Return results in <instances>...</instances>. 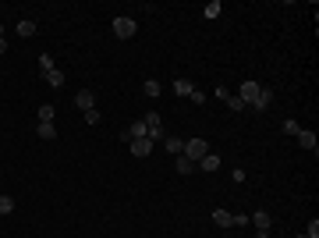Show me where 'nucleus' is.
<instances>
[{
  "mask_svg": "<svg viewBox=\"0 0 319 238\" xmlns=\"http://www.w3.org/2000/svg\"><path fill=\"white\" fill-rule=\"evenodd\" d=\"M206 153H210V142H206V139H184V149H181V156H188L192 164H198Z\"/></svg>",
  "mask_w": 319,
  "mask_h": 238,
  "instance_id": "f257e3e1",
  "label": "nucleus"
},
{
  "mask_svg": "<svg viewBox=\"0 0 319 238\" xmlns=\"http://www.w3.org/2000/svg\"><path fill=\"white\" fill-rule=\"evenodd\" d=\"M135 32H138L135 18H124V15H121V18H114V36H117V39H132Z\"/></svg>",
  "mask_w": 319,
  "mask_h": 238,
  "instance_id": "f03ea898",
  "label": "nucleus"
},
{
  "mask_svg": "<svg viewBox=\"0 0 319 238\" xmlns=\"http://www.w3.org/2000/svg\"><path fill=\"white\" fill-rule=\"evenodd\" d=\"M152 146H156V142H152L149 135H146V139H132V142H128L132 156H138V160H142V156H149V153H152Z\"/></svg>",
  "mask_w": 319,
  "mask_h": 238,
  "instance_id": "7ed1b4c3",
  "label": "nucleus"
},
{
  "mask_svg": "<svg viewBox=\"0 0 319 238\" xmlns=\"http://www.w3.org/2000/svg\"><path fill=\"white\" fill-rule=\"evenodd\" d=\"M259 89H262V86L248 78V82H242V93H238V96H242V103H245V107H252V100L259 96Z\"/></svg>",
  "mask_w": 319,
  "mask_h": 238,
  "instance_id": "20e7f679",
  "label": "nucleus"
},
{
  "mask_svg": "<svg viewBox=\"0 0 319 238\" xmlns=\"http://www.w3.org/2000/svg\"><path fill=\"white\" fill-rule=\"evenodd\" d=\"M146 135H149L146 121H132V125L124 128V135H121V139H124V142H132V139H146Z\"/></svg>",
  "mask_w": 319,
  "mask_h": 238,
  "instance_id": "39448f33",
  "label": "nucleus"
},
{
  "mask_svg": "<svg viewBox=\"0 0 319 238\" xmlns=\"http://www.w3.org/2000/svg\"><path fill=\"white\" fill-rule=\"evenodd\" d=\"M294 139H298V146H302V149H312V153L319 149V139H316V132H312V128H302Z\"/></svg>",
  "mask_w": 319,
  "mask_h": 238,
  "instance_id": "423d86ee",
  "label": "nucleus"
},
{
  "mask_svg": "<svg viewBox=\"0 0 319 238\" xmlns=\"http://www.w3.org/2000/svg\"><path fill=\"white\" fill-rule=\"evenodd\" d=\"M74 107H78V110H82V114H86V110H92V107H96V93H89V89H82V93H78V96H74Z\"/></svg>",
  "mask_w": 319,
  "mask_h": 238,
  "instance_id": "0eeeda50",
  "label": "nucleus"
},
{
  "mask_svg": "<svg viewBox=\"0 0 319 238\" xmlns=\"http://www.w3.org/2000/svg\"><path fill=\"white\" fill-rule=\"evenodd\" d=\"M198 167H202L206 174H213V171H220V156H216V153H206V156H202V160H198Z\"/></svg>",
  "mask_w": 319,
  "mask_h": 238,
  "instance_id": "6e6552de",
  "label": "nucleus"
},
{
  "mask_svg": "<svg viewBox=\"0 0 319 238\" xmlns=\"http://www.w3.org/2000/svg\"><path fill=\"white\" fill-rule=\"evenodd\" d=\"M270 103H273V93L262 86V89H259V96L252 100V107H256V110H270Z\"/></svg>",
  "mask_w": 319,
  "mask_h": 238,
  "instance_id": "1a4fd4ad",
  "label": "nucleus"
},
{
  "mask_svg": "<svg viewBox=\"0 0 319 238\" xmlns=\"http://www.w3.org/2000/svg\"><path fill=\"white\" fill-rule=\"evenodd\" d=\"M248 220H256V231H270V224H273V217H270L266 210H256Z\"/></svg>",
  "mask_w": 319,
  "mask_h": 238,
  "instance_id": "9d476101",
  "label": "nucleus"
},
{
  "mask_svg": "<svg viewBox=\"0 0 319 238\" xmlns=\"http://www.w3.org/2000/svg\"><path fill=\"white\" fill-rule=\"evenodd\" d=\"M213 224H216V227H234V213H227V210H213Z\"/></svg>",
  "mask_w": 319,
  "mask_h": 238,
  "instance_id": "9b49d317",
  "label": "nucleus"
},
{
  "mask_svg": "<svg viewBox=\"0 0 319 238\" xmlns=\"http://www.w3.org/2000/svg\"><path fill=\"white\" fill-rule=\"evenodd\" d=\"M36 117H39V121H43V125H54V117H57V110H54L50 103H43V107L36 110Z\"/></svg>",
  "mask_w": 319,
  "mask_h": 238,
  "instance_id": "f8f14e48",
  "label": "nucleus"
},
{
  "mask_svg": "<svg viewBox=\"0 0 319 238\" xmlns=\"http://www.w3.org/2000/svg\"><path fill=\"white\" fill-rule=\"evenodd\" d=\"M174 171H178V174H181V178H188V174H192V171H195V164H192V160H188V156H178V164H174Z\"/></svg>",
  "mask_w": 319,
  "mask_h": 238,
  "instance_id": "ddd939ff",
  "label": "nucleus"
},
{
  "mask_svg": "<svg viewBox=\"0 0 319 238\" xmlns=\"http://www.w3.org/2000/svg\"><path fill=\"white\" fill-rule=\"evenodd\" d=\"M43 78H46V82H50L54 89H60V86H64V71H60V68H54V71H46Z\"/></svg>",
  "mask_w": 319,
  "mask_h": 238,
  "instance_id": "4468645a",
  "label": "nucleus"
},
{
  "mask_svg": "<svg viewBox=\"0 0 319 238\" xmlns=\"http://www.w3.org/2000/svg\"><path fill=\"white\" fill-rule=\"evenodd\" d=\"M36 132H39V139H46V142H50V139H57V125H43V121H39V125H36Z\"/></svg>",
  "mask_w": 319,
  "mask_h": 238,
  "instance_id": "2eb2a0df",
  "label": "nucleus"
},
{
  "mask_svg": "<svg viewBox=\"0 0 319 238\" xmlns=\"http://www.w3.org/2000/svg\"><path fill=\"white\" fill-rule=\"evenodd\" d=\"M8 213H14V195H0V217H8Z\"/></svg>",
  "mask_w": 319,
  "mask_h": 238,
  "instance_id": "dca6fc26",
  "label": "nucleus"
},
{
  "mask_svg": "<svg viewBox=\"0 0 319 238\" xmlns=\"http://www.w3.org/2000/svg\"><path fill=\"white\" fill-rule=\"evenodd\" d=\"M18 36H25V39L36 36V22H32V18H22V22H18Z\"/></svg>",
  "mask_w": 319,
  "mask_h": 238,
  "instance_id": "f3484780",
  "label": "nucleus"
},
{
  "mask_svg": "<svg viewBox=\"0 0 319 238\" xmlns=\"http://www.w3.org/2000/svg\"><path fill=\"white\" fill-rule=\"evenodd\" d=\"M224 103H227V107H230L234 114H242V110H245V103H242V96H234V93H227V96H224Z\"/></svg>",
  "mask_w": 319,
  "mask_h": 238,
  "instance_id": "a211bd4d",
  "label": "nucleus"
},
{
  "mask_svg": "<svg viewBox=\"0 0 319 238\" xmlns=\"http://www.w3.org/2000/svg\"><path fill=\"white\" fill-rule=\"evenodd\" d=\"M220 11H224V4H220V0H210V4L202 8V15H206V18H220Z\"/></svg>",
  "mask_w": 319,
  "mask_h": 238,
  "instance_id": "6ab92c4d",
  "label": "nucleus"
},
{
  "mask_svg": "<svg viewBox=\"0 0 319 238\" xmlns=\"http://www.w3.org/2000/svg\"><path fill=\"white\" fill-rule=\"evenodd\" d=\"M192 89H195V86L188 82V78H178V82H174V93H178V96H192Z\"/></svg>",
  "mask_w": 319,
  "mask_h": 238,
  "instance_id": "aec40b11",
  "label": "nucleus"
},
{
  "mask_svg": "<svg viewBox=\"0 0 319 238\" xmlns=\"http://www.w3.org/2000/svg\"><path fill=\"white\" fill-rule=\"evenodd\" d=\"M164 142H167V149H170V153H178V156H181V149H184V139H178V135H167Z\"/></svg>",
  "mask_w": 319,
  "mask_h": 238,
  "instance_id": "412c9836",
  "label": "nucleus"
},
{
  "mask_svg": "<svg viewBox=\"0 0 319 238\" xmlns=\"http://www.w3.org/2000/svg\"><path fill=\"white\" fill-rule=\"evenodd\" d=\"M142 89H146V96H152V100H156L160 93H164V89H160V82H156V78H149V82H146Z\"/></svg>",
  "mask_w": 319,
  "mask_h": 238,
  "instance_id": "4be33fe9",
  "label": "nucleus"
},
{
  "mask_svg": "<svg viewBox=\"0 0 319 238\" xmlns=\"http://www.w3.org/2000/svg\"><path fill=\"white\" fill-rule=\"evenodd\" d=\"M39 68H43V75H46V71H54L57 64H54V57H50V54H39Z\"/></svg>",
  "mask_w": 319,
  "mask_h": 238,
  "instance_id": "5701e85b",
  "label": "nucleus"
},
{
  "mask_svg": "<svg viewBox=\"0 0 319 238\" xmlns=\"http://www.w3.org/2000/svg\"><path fill=\"white\" fill-rule=\"evenodd\" d=\"M142 121H146V128H160V125H164V121H160V114H156V110H152V114H146Z\"/></svg>",
  "mask_w": 319,
  "mask_h": 238,
  "instance_id": "b1692460",
  "label": "nucleus"
},
{
  "mask_svg": "<svg viewBox=\"0 0 319 238\" xmlns=\"http://www.w3.org/2000/svg\"><path fill=\"white\" fill-rule=\"evenodd\" d=\"M100 121H103V114H100L96 107H92V110H86V125H100Z\"/></svg>",
  "mask_w": 319,
  "mask_h": 238,
  "instance_id": "393cba45",
  "label": "nucleus"
},
{
  "mask_svg": "<svg viewBox=\"0 0 319 238\" xmlns=\"http://www.w3.org/2000/svg\"><path fill=\"white\" fill-rule=\"evenodd\" d=\"M298 132H302L298 121H284V135H298Z\"/></svg>",
  "mask_w": 319,
  "mask_h": 238,
  "instance_id": "a878e982",
  "label": "nucleus"
},
{
  "mask_svg": "<svg viewBox=\"0 0 319 238\" xmlns=\"http://www.w3.org/2000/svg\"><path fill=\"white\" fill-rule=\"evenodd\" d=\"M305 234H308V238H319V220H316V217L308 220V231H305Z\"/></svg>",
  "mask_w": 319,
  "mask_h": 238,
  "instance_id": "bb28decb",
  "label": "nucleus"
},
{
  "mask_svg": "<svg viewBox=\"0 0 319 238\" xmlns=\"http://www.w3.org/2000/svg\"><path fill=\"white\" fill-rule=\"evenodd\" d=\"M245 224H252L248 213H234V227H245Z\"/></svg>",
  "mask_w": 319,
  "mask_h": 238,
  "instance_id": "cd10ccee",
  "label": "nucleus"
},
{
  "mask_svg": "<svg viewBox=\"0 0 319 238\" xmlns=\"http://www.w3.org/2000/svg\"><path fill=\"white\" fill-rule=\"evenodd\" d=\"M0 54H8V39H0Z\"/></svg>",
  "mask_w": 319,
  "mask_h": 238,
  "instance_id": "c85d7f7f",
  "label": "nucleus"
},
{
  "mask_svg": "<svg viewBox=\"0 0 319 238\" xmlns=\"http://www.w3.org/2000/svg\"><path fill=\"white\" fill-rule=\"evenodd\" d=\"M256 238H270V231H256Z\"/></svg>",
  "mask_w": 319,
  "mask_h": 238,
  "instance_id": "c756f323",
  "label": "nucleus"
},
{
  "mask_svg": "<svg viewBox=\"0 0 319 238\" xmlns=\"http://www.w3.org/2000/svg\"><path fill=\"white\" fill-rule=\"evenodd\" d=\"M0 39H4V25H0Z\"/></svg>",
  "mask_w": 319,
  "mask_h": 238,
  "instance_id": "7c9ffc66",
  "label": "nucleus"
},
{
  "mask_svg": "<svg viewBox=\"0 0 319 238\" xmlns=\"http://www.w3.org/2000/svg\"><path fill=\"white\" fill-rule=\"evenodd\" d=\"M294 238H308V234H294Z\"/></svg>",
  "mask_w": 319,
  "mask_h": 238,
  "instance_id": "2f4dec72",
  "label": "nucleus"
}]
</instances>
